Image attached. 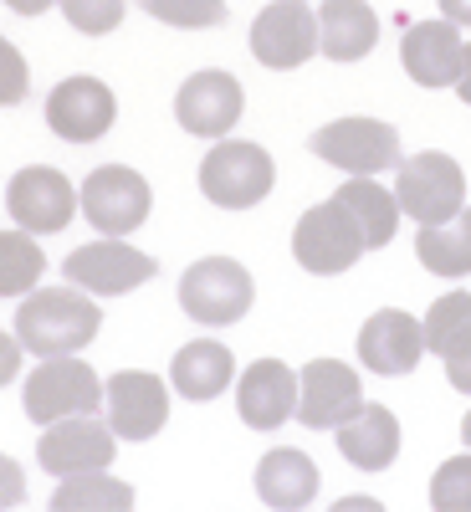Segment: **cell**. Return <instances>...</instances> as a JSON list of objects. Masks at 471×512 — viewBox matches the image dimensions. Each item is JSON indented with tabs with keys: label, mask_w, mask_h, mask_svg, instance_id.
Instances as JSON below:
<instances>
[{
	"label": "cell",
	"mask_w": 471,
	"mask_h": 512,
	"mask_svg": "<svg viewBox=\"0 0 471 512\" xmlns=\"http://www.w3.org/2000/svg\"><path fill=\"white\" fill-rule=\"evenodd\" d=\"M415 256H420V267L436 272V277H466L471 272V205H461L441 226H420Z\"/></svg>",
	"instance_id": "d4e9b609"
},
{
	"label": "cell",
	"mask_w": 471,
	"mask_h": 512,
	"mask_svg": "<svg viewBox=\"0 0 471 512\" xmlns=\"http://www.w3.org/2000/svg\"><path fill=\"white\" fill-rule=\"evenodd\" d=\"M333 446L349 466H359V472H384V466H395V456H400V420H395L390 405L364 400V410L349 415L333 431Z\"/></svg>",
	"instance_id": "ffe728a7"
},
{
	"label": "cell",
	"mask_w": 471,
	"mask_h": 512,
	"mask_svg": "<svg viewBox=\"0 0 471 512\" xmlns=\"http://www.w3.org/2000/svg\"><path fill=\"white\" fill-rule=\"evenodd\" d=\"M379 502L374 497H344V502H338V512H374Z\"/></svg>",
	"instance_id": "f35d334b"
},
{
	"label": "cell",
	"mask_w": 471,
	"mask_h": 512,
	"mask_svg": "<svg viewBox=\"0 0 471 512\" xmlns=\"http://www.w3.org/2000/svg\"><path fill=\"white\" fill-rule=\"evenodd\" d=\"M6 210L11 221L31 236H57L72 226V216L82 210L72 180L62 175V169L52 164H31V169H16V180L6 190Z\"/></svg>",
	"instance_id": "30bf717a"
},
{
	"label": "cell",
	"mask_w": 471,
	"mask_h": 512,
	"mask_svg": "<svg viewBox=\"0 0 471 512\" xmlns=\"http://www.w3.org/2000/svg\"><path fill=\"white\" fill-rule=\"evenodd\" d=\"M446 379H451V390L471 395V354H466V359H451V364H446Z\"/></svg>",
	"instance_id": "e575fe53"
},
{
	"label": "cell",
	"mask_w": 471,
	"mask_h": 512,
	"mask_svg": "<svg viewBox=\"0 0 471 512\" xmlns=\"http://www.w3.org/2000/svg\"><path fill=\"white\" fill-rule=\"evenodd\" d=\"M292 256H297V267L313 272V277H338V272H349L359 256H364V236L354 231L344 205L323 200V205H313V210L297 216V226H292Z\"/></svg>",
	"instance_id": "ba28073f"
},
{
	"label": "cell",
	"mask_w": 471,
	"mask_h": 512,
	"mask_svg": "<svg viewBox=\"0 0 471 512\" xmlns=\"http://www.w3.org/2000/svg\"><path fill=\"white\" fill-rule=\"evenodd\" d=\"M441 16L456 26H471V0H441Z\"/></svg>",
	"instance_id": "d590c367"
},
{
	"label": "cell",
	"mask_w": 471,
	"mask_h": 512,
	"mask_svg": "<svg viewBox=\"0 0 471 512\" xmlns=\"http://www.w3.org/2000/svg\"><path fill=\"white\" fill-rule=\"evenodd\" d=\"M26 93H31V67L11 41L0 36V108H16Z\"/></svg>",
	"instance_id": "1f68e13d"
},
{
	"label": "cell",
	"mask_w": 471,
	"mask_h": 512,
	"mask_svg": "<svg viewBox=\"0 0 471 512\" xmlns=\"http://www.w3.org/2000/svg\"><path fill=\"white\" fill-rule=\"evenodd\" d=\"M103 400H108V425L118 441H154L169 420L164 379H154L144 369H118L103 384Z\"/></svg>",
	"instance_id": "2e32d148"
},
{
	"label": "cell",
	"mask_w": 471,
	"mask_h": 512,
	"mask_svg": "<svg viewBox=\"0 0 471 512\" xmlns=\"http://www.w3.org/2000/svg\"><path fill=\"white\" fill-rule=\"evenodd\" d=\"M420 323H425V349H431L441 364L471 354V292H446V297H436L431 313H425Z\"/></svg>",
	"instance_id": "484cf974"
},
{
	"label": "cell",
	"mask_w": 471,
	"mask_h": 512,
	"mask_svg": "<svg viewBox=\"0 0 471 512\" xmlns=\"http://www.w3.org/2000/svg\"><path fill=\"white\" fill-rule=\"evenodd\" d=\"M47 256L31 241V231H0V297H26L31 287H41Z\"/></svg>",
	"instance_id": "83f0119b"
},
{
	"label": "cell",
	"mask_w": 471,
	"mask_h": 512,
	"mask_svg": "<svg viewBox=\"0 0 471 512\" xmlns=\"http://www.w3.org/2000/svg\"><path fill=\"white\" fill-rule=\"evenodd\" d=\"M323 487V472L308 451H292V446H277L256 461V497L267 507H308Z\"/></svg>",
	"instance_id": "44dd1931"
},
{
	"label": "cell",
	"mask_w": 471,
	"mask_h": 512,
	"mask_svg": "<svg viewBox=\"0 0 471 512\" xmlns=\"http://www.w3.org/2000/svg\"><path fill=\"white\" fill-rule=\"evenodd\" d=\"M62 272H67V282H77L82 292H93V297H123V292L154 282L159 262L144 256V251H134L123 236H98L88 246H77L62 262Z\"/></svg>",
	"instance_id": "9c48e42d"
},
{
	"label": "cell",
	"mask_w": 471,
	"mask_h": 512,
	"mask_svg": "<svg viewBox=\"0 0 471 512\" xmlns=\"http://www.w3.org/2000/svg\"><path fill=\"white\" fill-rule=\"evenodd\" d=\"M461 57H466V41L456 21H415L400 41V62L410 72V82L420 88H456L461 77Z\"/></svg>",
	"instance_id": "ac0fdd59"
},
{
	"label": "cell",
	"mask_w": 471,
	"mask_h": 512,
	"mask_svg": "<svg viewBox=\"0 0 471 512\" xmlns=\"http://www.w3.org/2000/svg\"><path fill=\"white\" fill-rule=\"evenodd\" d=\"M313 52H318V11L308 0H272L251 21V57L272 72L303 67Z\"/></svg>",
	"instance_id": "8fae6325"
},
{
	"label": "cell",
	"mask_w": 471,
	"mask_h": 512,
	"mask_svg": "<svg viewBox=\"0 0 471 512\" xmlns=\"http://www.w3.org/2000/svg\"><path fill=\"white\" fill-rule=\"evenodd\" d=\"M118 451L113 425L93 420V415H67L57 425H47L36 441V461L52 477H77V472H108Z\"/></svg>",
	"instance_id": "9a60e30c"
},
{
	"label": "cell",
	"mask_w": 471,
	"mask_h": 512,
	"mask_svg": "<svg viewBox=\"0 0 471 512\" xmlns=\"http://www.w3.org/2000/svg\"><path fill=\"white\" fill-rule=\"evenodd\" d=\"M431 507L441 512H471V446L466 456H451L436 466V477H431Z\"/></svg>",
	"instance_id": "f546056e"
},
{
	"label": "cell",
	"mask_w": 471,
	"mask_h": 512,
	"mask_svg": "<svg viewBox=\"0 0 471 512\" xmlns=\"http://www.w3.org/2000/svg\"><path fill=\"white\" fill-rule=\"evenodd\" d=\"M57 6H62V16H67L72 31H82V36H108V31H118L128 0H57Z\"/></svg>",
	"instance_id": "4dcf8cb0"
},
{
	"label": "cell",
	"mask_w": 471,
	"mask_h": 512,
	"mask_svg": "<svg viewBox=\"0 0 471 512\" xmlns=\"http://www.w3.org/2000/svg\"><path fill=\"white\" fill-rule=\"evenodd\" d=\"M6 6H11L16 16H47V11L57 6V0H6Z\"/></svg>",
	"instance_id": "8d00e7d4"
},
{
	"label": "cell",
	"mask_w": 471,
	"mask_h": 512,
	"mask_svg": "<svg viewBox=\"0 0 471 512\" xmlns=\"http://www.w3.org/2000/svg\"><path fill=\"white\" fill-rule=\"evenodd\" d=\"M333 200L349 210L354 231L364 236V251H379V246H390V241H395V231H400V216H405V210H400L395 190H384L374 175H354V180H344Z\"/></svg>",
	"instance_id": "cb8c5ba5"
},
{
	"label": "cell",
	"mask_w": 471,
	"mask_h": 512,
	"mask_svg": "<svg viewBox=\"0 0 471 512\" xmlns=\"http://www.w3.org/2000/svg\"><path fill=\"white\" fill-rule=\"evenodd\" d=\"M103 328V308L93 303V292H82L77 282L67 287H31L16 308V338L26 354L57 359V354H82Z\"/></svg>",
	"instance_id": "6da1fadb"
},
{
	"label": "cell",
	"mask_w": 471,
	"mask_h": 512,
	"mask_svg": "<svg viewBox=\"0 0 471 512\" xmlns=\"http://www.w3.org/2000/svg\"><path fill=\"white\" fill-rule=\"evenodd\" d=\"M236 379V359L226 344H216V338H195V344H185L175 359H169V384H175V395L205 405L226 395V384Z\"/></svg>",
	"instance_id": "603a6c76"
},
{
	"label": "cell",
	"mask_w": 471,
	"mask_h": 512,
	"mask_svg": "<svg viewBox=\"0 0 471 512\" xmlns=\"http://www.w3.org/2000/svg\"><path fill=\"white\" fill-rule=\"evenodd\" d=\"M52 507L57 512H82V507H134V487L108 477V472H77V477H57V492H52Z\"/></svg>",
	"instance_id": "4316f807"
},
{
	"label": "cell",
	"mask_w": 471,
	"mask_h": 512,
	"mask_svg": "<svg viewBox=\"0 0 471 512\" xmlns=\"http://www.w3.org/2000/svg\"><path fill=\"white\" fill-rule=\"evenodd\" d=\"M379 41V16L369 0H323L318 6V52L333 62H359Z\"/></svg>",
	"instance_id": "7402d4cb"
},
{
	"label": "cell",
	"mask_w": 471,
	"mask_h": 512,
	"mask_svg": "<svg viewBox=\"0 0 471 512\" xmlns=\"http://www.w3.org/2000/svg\"><path fill=\"white\" fill-rule=\"evenodd\" d=\"M21 354H26V344L16 333H0V390H6V384L21 374Z\"/></svg>",
	"instance_id": "836d02e7"
},
{
	"label": "cell",
	"mask_w": 471,
	"mask_h": 512,
	"mask_svg": "<svg viewBox=\"0 0 471 512\" xmlns=\"http://www.w3.org/2000/svg\"><path fill=\"white\" fill-rule=\"evenodd\" d=\"M456 93H461V103L471 108V47H466V57H461V77H456Z\"/></svg>",
	"instance_id": "74e56055"
},
{
	"label": "cell",
	"mask_w": 471,
	"mask_h": 512,
	"mask_svg": "<svg viewBox=\"0 0 471 512\" xmlns=\"http://www.w3.org/2000/svg\"><path fill=\"white\" fill-rule=\"evenodd\" d=\"M251 303H256V282L241 262H231V256H205V262H195L180 277V308L205 328L241 323Z\"/></svg>",
	"instance_id": "5b68a950"
},
{
	"label": "cell",
	"mask_w": 471,
	"mask_h": 512,
	"mask_svg": "<svg viewBox=\"0 0 471 512\" xmlns=\"http://www.w3.org/2000/svg\"><path fill=\"white\" fill-rule=\"evenodd\" d=\"M277 185V164L262 144L226 139L200 159V195L221 210H251L262 205Z\"/></svg>",
	"instance_id": "7a4b0ae2"
},
{
	"label": "cell",
	"mask_w": 471,
	"mask_h": 512,
	"mask_svg": "<svg viewBox=\"0 0 471 512\" xmlns=\"http://www.w3.org/2000/svg\"><path fill=\"white\" fill-rule=\"evenodd\" d=\"M425 359V323L405 308H379L359 328V364L374 374H410Z\"/></svg>",
	"instance_id": "e0dca14e"
},
{
	"label": "cell",
	"mask_w": 471,
	"mask_h": 512,
	"mask_svg": "<svg viewBox=\"0 0 471 512\" xmlns=\"http://www.w3.org/2000/svg\"><path fill=\"white\" fill-rule=\"evenodd\" d=\"M26 502V477H21V466L0 451V507H16Z\"/></svg>",
	"instance_id": "d6a6232c"
},
{
	"label": "cell",
	"mask_w": 471,
	"mask_h": 512,
	"mask_svg": "<svg viewBox=\"0 0 471 512\" xmlns=\"http://www.w3.org/2000/svg\"><path fill=\"white\" fill-rule=\"evenodd\" d=\"M236 410L251 431H277L297 420V374L282 359H256L236 379Z\"/></svg>",
	"instance_id": "d6986e66"
},
{
	"label": "cell",
	"mask_w": 471,
	"mask_h": 512,
	"mask_svg": "<svg viewBox=\"0 0 471 512\" xmlns=\"http://www.w3.org/2000/svg\"><path fill=\"white\" fill-rule=\"evenodd\" d=\"M118 118V98L103 77H88V72H77V77H62L57 88L47 93V128L57 139L67 144H93L103 139L108 128Z\"/></svg>",
	"instance_id": "4fadbf2b"
},
{
	"label": "cell",
	"mask_w": 471,
	"mask_h": 512,
	"mask_svg": "<svg viewBox=\"0 0 471 512\" xmlns=\"http://www.w3.org/2000/svg\"><path fill=\"white\" fill-rule=\"evenodd\" d=\"M359 410H364V379L344 359H313L297 374V420L308 431H338Z\"/></svg>",
	"instance_id": "5bb4252c"
},
{
	"label": "cell",
	"mask_w": 471,
	"mask_h": 512,
	"mask_svg": "<svg viewBox=\"0 0 471 512\" xmlns=\"http://www.w3.org/2000/svg\"><path fill=\"white\" fill-rule=\"evenodd\" d=\"M241 113H246V93H241V82L231 72H221V67L190 72L180 82V93H175V118L195 139H226L241 123Z\"/></svg>",
	"instance_id": "7c38bea8"
},
{
	"label": "cell",
	"mask_w": 471,
	"mask_h": 512,
	"mask_svg": "<svg viewBox=\"0 0 471 512\" xmlns=\"http://www.w3.org/2000/svg\"><path fill=\"white\" fill-rule=\"evenodd\" d=\"M461 441L471 446V410H466V420H461Z\"/></svg>",
	"instance_id": "ab89813d"
},
{
	"label": "cell",
	"mask_w": 471,
	"mask_h": 512,
	"mask_svg": "<svg viewBox=\"0 0 471 512\" xmlns=\"http://www.w3.org/2000/svg\"><path fill=\"white\" fill-rule=\"evenodd\" d=\"M144 16L180 26V31H210L226 21V0H139Z\"/></svg>",
	"instance_id": "f1b7e54d"
},
{
	"label": "cell",
	"mask_w": 471,
	"mask_h": 512,
	"mask_svg": "<svg viewBox=\"0 0 471 512\" xmlns=\"http://www.w3.org/2000/svg\"><path fill=\"white\" fill-rule=\"evenodd\" d=\"M98 405H103V379L88 359H77V354L41 359L26 374V415L36 425H57L67 415H93Z\"/></svg>",
	"instance_id": "3957f363"
},
{
	"label": "cell",
	"mask_w": 471,
	"mask_h": 512,
	"mask_svg": "<svg viewBox=\"0 0 471 512\" xmlns=\"http://www.w3.org/2000/svg\"><path fill=\"white\" fill-rule=\"evenodd\" d=\"M308 149L344 175H384L400 164V134L384 118H333L308 139Z\"/></svg>",
	"instance_id": "52a82bcc"
},
{
	"label": "cell",
	"mask_w": 471,
	"mask_h": 512,
	"mask_svg": "<svg viewBox=\"0 0 471 512\" xmlns=\"http://www.w3.org/2000/svg\"><path fill=\"white\" fill-rule=\"evenodd\" d=\"M395 200H400V210L410 221L441 226V221H451L456 210L466 205V175H461V164L451 154H441V149L410 154V159H400Z\"/></svg>",
	"instance_id": "277c9868"
},
{
	"label": "cell",
	"mask_w": 471,
	"mask_h": 512,
	"mask_svg": "<svg viewBox=\"0 0 471 512\" xmlns=\"http://www.w3.org/2000/svg\"><path fill=\"white\" fill-rule=\"evenodd\" d=\"M77 200H82V216L98 226V236H134L154 210L149 180L128 164H98L93 175L82 180Z\"/></svg>",
	"instance_id": "8992f818"
}]
</instances>
